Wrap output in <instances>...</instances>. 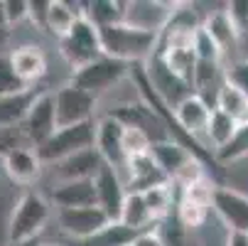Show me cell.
Here are the masks:
<instances>
[{
    "label": "cell",
    "mask_w": 248,
    "mask_h": 246,
    "mask_svg": "<svg viewBox=\"0 0 248 246\" xmlns=\"http://www.w3.org/2000/svg\"><path fill=\"white\" fill-rule=\"evenodd\" d=\"M103 54L121 59L125 64H148L160 45V32H150L128 22L101 27Z\"/></svg>",
    "instance_id": "obj_1"
},
{
    "label": "cell",
    "mask_w": 248,
    "mask_h": 246,
    "mask_svg": "<svg viewBox=\"0 0 248 246\" xmlns=\"http://www.w3.org/2000/svg\"><path fill=\"white\" fill-rule=\"evenodd\" d=\"M52 217L49 202L34 190H27L25 195H20V199L13 207V214L8 222V244H25L32 241L42 234V229L47 227Z\"/></svg>",
    "instance_id": "obj_2"
},
{
    "label": "cell",
    "mask_w": 248,
    "mask_h": 246,
    "mask_svg": "<svg viewBox=\"0 0 248 246\" xmlns=\"http://www.w3.org/2000/svg\"><path fill=\"white\" fill-rule=\"evenodd\" d=\"M59 52H62L64 62L72 66V72L101 59L103 57L101 30L89 17H79L77 25L72 27V32L59 40Z\"/></svg>",
    "instance_id": "obj_3"
},
{
    "label": "cell",
    "mask_w": 248,
    "mask_h": 246,
    "mask_svg": "<svg viewBox=\"0 0 248 246\" xmlns=\"http://www.w3.org/2000/svg\"><path fill=\"white\" fill-rule=\"evenodd\" d=\"M89 148H96V121L59 128L42 148H37V155L45 165H57Z\"/></svg>",
    "instance_id": "obj_4"
},
{
    "label": "cell",
    "mask_w": 248,
    "mask_h": 246,
    "mask_svg": "<svg viewBox=\"0 0 248 246\" xmlns=\"http://www.w3.org/2000/svg\"><path fill=\"white\" fill-rule=\"evenodd\" d=\"M133 74V64H125L121 59H113V57H101L81 69H77V72H72V84L98 96L103 91L113 89L116 84H121L125 77Z\"/></svg>",
    "instance_id": "obj_5"
},
{
    "label": "cell",
    "mask_w": 248,
    "mask_h": 246,
    "mask_svg": "<svg viewBox=\"0 0 248 246\" xmlns=\"http://www.w3.org/2000/svg\"><path fill=\"white\" fill-rule=\"evenodd\" d=\"M96 101L98 96L74 86L72 82L59 86L54 91V103H57V123L59 128L66 126H77V123H86L93 121V111H96Z\"/></svg>",
    "instance_id": "obj_6"
},
{
    "label": "cell",
    "mask_w": 248,
    "mask_h": 246,
    "mask_svg": "<svg viewBox=\"0 0 248 246\" xmlns=\"http://www.w3.org/2000/svg\"><path fill=\"white\" fill-rule=\"evenodd\" d=\"M22 131L30 140V146L37 150L42 148L47 140L59 131L57 123V103H54V91H42L37 101L32 103V109L22 123Z\"/></svg>",
    "instance_id": "obj_7"
},
{
    "label": "cell",
    "mask_w": 248,
    "mask_h": 246,
    "mask_svg": "<svg viewBox=\"0 0 248 246\" xmlns=\"http://www.w3.org/2000/svg\"><path fill=\"white\" fill-rule=\"evenodd\" d=\"M57 224L66 236H72L77 241H84V239H91V236L101 234L113 222L106 217V212L96 204V207H79V209H59Z\"/></svg>",
    "instance_id": "obj_8"
},
{
    "label": "cell",
    "mask_w": 248,
    "mask_h": 246,
    "mask_svg": "<svg viewBox=\"0 0 248 246\" xmlns=\"http://www.w3.org/2000/svg\"><path fill=\"white\" fill-rule=\"evenodd\" d=\"M211 209L229 227V231L248 234V195L233 187H226V185H217Z\"/></svg>",
    "instance_id": "obj_9"
},
{
    "label": "cell",
    "mask_w": 248,
    "mask_h": 246,
    "mask_svg": "<svg viewBox=\"0 0 248 246\" xmlns=\"http://www.w3.org/2000/svg\"><path fill=\"white\" fill-rule=\"evenodd\" d=\"M123 133H125V126L113 116H103L96 121V150L106 165H111L116 170H123L128 163L125 150H123Z\"/></svg>",
    "instance_id": "obj_10"
},
{
    "label": "cell",
    "mask_w": 248,
    "mask_h": 246,
    "mask_svg": "<svg viewBox=\"0 0 248 246\" xmlns=\"http://www.w3.org/2000/svg\"><path fill=\"white\" fill-rule=\"evenodd\" d=\"M96 182V195H98V207L106 212L111 222H121L123 214V204L128 197V187L121 180V172L111 165H103V170L98 172Z\"/></svg>",
    "instance_id": "obj_11"
},
{
    "label": "cell",
    "mask_w": 248,
    "mask_h": 246,
    "mask_svg": "<svg viewBox=\"0 0 248 246\" xmlns=\"http://www.w3.org/2000/svg\"><path fill=\"white\" fill-rule=\"evenodd\" d=\"M211 111H214V106H211L209 101H204L199 94H189L187 98H182L174 106V118H177V123H180V128L187 135L199 140L202 135H206Z\"/></svg>",
    "instance_id": "obj_12"
},
{
    "label": "cell",
    "mask_w": 248,
    "mask_h": 246,
    "mask_svg": "<svg viewBox=\"0 0 248 246\" xmlns=\"http://www.w3.org/2000/svg\"><path fill=\"white\" fill-rule=\"evenodd\" d=\"M103 158L98 155L96 148L81 150L72 158H66L54 165V178L59 182H74V180H96L98 172L103 170Z\"/></svg>",
    "instance_id": "obj_13"
},
{
    "label": "cell",
    "mask_w": 248,
    "mask_h": 246,
    "mask_svg": "<svg viewBox=\"0 0 248 246\" xmlns=\"http://www.w3.org/2000/svg\"><path fill=\"white\" fill-rule=\"evenodd\" d=\"M177 8V3H160V0H135L128 3V13H125V22L143 27L150 32H162V27L167 25L172 10Z\"/></svg>",
    "instance_id": "obj_14"
},
{
    "label": "cell",
    "mask_w": 248,
    "mask_h": 246,
    "mask_svg": "<svg viewBox=\"0 0 248 246\" xmlns=\"http://www.w3.org/2000/svg\"><path fill=\"white\" fill-rule=\"evenodd\" d=\"M125 170H128V180H125L128 192H148V190H153V187H157V185L170 182L167 175L160 170V165L155 163V158H153L150 153H148V155L128 158Z\"/></svg>",
    "instance_id": "obj_15"
},
{
    "label": "cell",
    "mask_w": 248,
    "mask_h": 246,
    "mask_svg": "<svg viewBox=\"0 0 248 246\" xmlns=\"http://www.w3.org/2000/svg\"><path fill=\"white\" fill-rule=\"evenodd\" d=\"M52 202L59 209H79V207H96V182L93 180H74V182H57L52 190Z\"/></svg>",
    "instance_id": "obj_16"
},
{
    "label": "cell",
    "mask_w": 248,
    "mask_h": 246,
    "mask_svg": "<svg viewBox=\"0 0 248 246\" xmlns=\"http://www.w3.org/2000/svg\"><path fill=\"white\" fill-rule=\"evenodd\" d=\"M42 160L37 155L34 148H22V150H15L13 155H8L3 160V167H5V175L15 182V185H32L40 180L42 175Z\"/></svg>",
    "instance_id": "obj_17"
},
{
    "label": "cell",
    "mask_w": 248,
    "mask_h": 246,
    "mask_svg": "<svg viewBox=\"0 0 248 246\" xmlns=\"http://www.w3.org/2000/svg\"><path fill=\"white\" fill-rule=\"evenodd\" d=\"M10 59H13L15 72L20 74V79L25 84H34L47 74V54L34 45H25V47L13 49Z\"/></svg>",
    "instance_id": "obj_18"
},
{
    "label": "cell",
    "mask_w": 248,
    "mask_h": 246,
    "mask_svg": "<svg viewBox=\"0 0 248 246\" xmlns=\"http://www.w3.org/2000/svg\"><path fill=\"white\" fill-rule=\"evenodd\" d=\"M84 3H66V0H52L49 3V13H47V25L45 32H49L52 37L62 40L66 37L72 27L77 25L79 17H84Z\"/></svg>",
    "instance_id": "obj_19"
},
{
    "label": "cell",
    "mask_w": 248,
    "mask_h": 246,
    "mask_svg": "<svg viewBox=\"0 0 248 246\" xmlns=\"http://www.w3.org/2000/svg\"><path fill=\"white\" fill-rule=\"evenodd\" d=\"M155 57L162 62V66L167 69L174 79L185 82L187 86L194 84V72H197V62H199V59H197V54H194L192 47L167 49V52H160V54H155ZM192 89H194V86H192Z\"/></svg>",
    "instance_id": "obj_20"
},
{
    "label": "cell",
    "mask_w": 248,
    "mask_h": 246,
    "mask_svg": "<svg viewBox=\"0 0 248 246\" xmlns=\"http://www.w3.org/2000/svg\"><path fill=\"white\" fill-rule=\"evenodd\" d=\"M40 94H34V89H27L22 94H10L0 96V128H15L22 126L32 103L37 101Z\"/></svg>",
    "instance_id": "obj_21"
},
{
    "label": "cell",
    "mask_w": 248,
    "mask_h": 246,
    "mask_svg": "<svg viewBox=\"0 0 248 246\" xmlns=\"http://www.w3.org/2000/svg\"><path fill=\"white\" fill-rule=\"evenodd\" d=\"M128 3H118V0H93V3H84V17H89L98 30L125 22Z\"/></svg>",
    "instance_id": "obj_22"
},
{
    "label": "cell",
    "mask_w": 248,
    "mask_h": 246,
    "mask_svg": "<svg viewBox=\"0 0 248 246\" xmlns=\"http://www.w3.org/2000/svg\"><path fill=\"white\" fill-rule=\"evenodd\" d=\"M202 27L211 34V37H214V42L224 49V54H226L229 49H233L236 42H238V32H236V27L231 25V17H229V13H226L224 8L209 13V15L204 17V25H202Z\"/></svg>",
    "instance_id": "obj_23"
},
{
    "label": "cell",
    "mask_w": 248,
    "mask_h": 246,
    "mask_svg": "<svg viewBox=\"0 0 248 246\" xmlns=\"http://www.w3.org/2000/svg\"><path fill=\"white\" fill-rule=\"evenodd\" d=\"M238 126H241L238 121H233V118L226 116L224 111L214 109V111H211V118H209V126H206V135H204V138L209 140V148L214 150V153L224 150L231 140H233Z\"/></svg>",
    "instance_id": "obj_24"
},
{
    "label": "cell",
    "mask_w": 248,
    "mask_h": 246,
    "mask_svg": "<svg viewBox=\"0 0 248 246\" xmlns=\"http://www.w3.org/2000/svg\"><path fill=\"white\" fill-rule=\"evenodd\" d=\"M153 222L155 219L145 204L143 192H128L125 204H123V214H121V224H125L128 229H133L138 234H143V231H150Z\"/></svg>",
    "instance_id": "obj_25"
},
{
    "label": "cell",
    "mask_w": 248,
    "mask_h": 246,
    "mask_svg": "<svg viewBox=\"0 0 248 246\" xmlns=\"http://www.w3.org/2000/svg\"><path fill=\"white\" fill-rule=\"evenodd\" d=\"M214 109L224 111L226 116H231V118L238 121V123H246V121H248V96H246L243 91H238L236 86H231V84L224 82V86H221L219 94H217Z\"/></svg>",
    "instance_id": "obj_26"
},
{
    "label": "cell",
    "mask_w": 248,
    "mask_h": 246,
    "mask_svg": "<svg viewBox=\"0 0 248 246\" xmlns=\"http://www.w3.org/2000/svg\"><path fill=\"white\" fill-rule=\"evenodd\" d=\"M174 187H177V185L165 182V185H157V187L143 192L145 204H148V209H150V214H153L155 222H160L162 217H167V214L172 212V207H174V195H177Z\"/></svg>",
    "instance_id": "obj_27"
},
{
    "label": "cell",
    "mask_w": 248,
    "mask_h": 246,
    "mask_svg": "<svg viewBox=\"0 0 248 246\" xmlns=\"http://www.w3.org/2000/svg\"><path fill=\"white\" fill-rule=\"evenodd\" d=\"M135 236H138V231L128 229V227L121 224V222H113V224L106 227L101 234H96V236H91V239H84V241H79V244H81V246H130Z\"/></svg>",
    "instance_id": "obj_28"
},
{
    "label": "cell",
    "mask_w": 248,
    "mask_h": 246,
    "mask_svg": "<svg viewBox=\"0 0 248 246\" xmlns=\"http://www.w3.org/2000/svg\"><path fill=\"white\" fill-rule=\"evenodd\" d=\"M30 84H25L20 79V74L15 72L10 54H0V96H10V94H22L27 91Z\"/></svg>",
    "instance_id": "obj_29"
},
{
    "label": "cell",
    "mask_w": 248,
    "mask_h": 246,
    "mask_svg": "<svg viewBox=\"0 0 248 246\" xmlns=\"http://www.w3.org/2000/svg\"><path fill=\"white\" fill-rule=\"evenodd\" d=\"M155 140L150 138L148 131L143 128H133V126H125V133H123V150H125V158H135V155H148L150 148H153Z\"/></svg>",
    "instance_id": "obj_30"
},
{
    "label": "cell",
    "mask_w": 248,
    "mask_h": 246,
    "mask_svg": "<svg viewBox=\"0 0 248 246\" xmlns=\"http://www.w3.org/2000/svg\"><path fill=\"white\" fill-rule=\"evenodd\" d=\"M192 49L197 54L199 62H211V64H221V57H224V49L214 42V37L204 30L199 27L197 34H194V42H192Z\"/></svg>",
    "instance_id": "obj_31"
},
{
    "label": "cell",
    "mask_w": 248,
    "mask_h": 246,
    "mask_svg": "<svg viewBox=\"0 0 248 246\" xmlns=\"http://www.w3.org/2000/svg\"><path fill=\"white\" fill-rule=\"evenodd\" d=\"M206 214H209V209L202 207V204H194V202H187V199L177 202V222H180V227L187 229V231L199 229L206 222Z\"/></svg>",
    "instance_id": "obj_32"
},
{
    "label": "cell",
    "mask_w": 248,
    "mask_h": 246,
    "mask_svg": "<svg viewBox=\"0 0 248 246\" xmlns=\"http://www.w3.org/2000/svg\"><path fill=\"white\" fill-rule=\"evenodd\" d=\"M246 155H248V121L238 126V131H236L231 143L224 150L217 153V160L219 163H231V160H241Z\"/></svg>",
    "instance_id": "obj_33"
},
{
    "label": "cell",
    "mask_w": 248,
    "mask_h": 246,
    "mask_svg": "<svg viewBox=\"0 0 248 246\" xmlns=\"http://www.w3.org/2000/svg\"><path fill=\"white\" fill-rule=\"evenodd\" d=\"M22 148H32L25 131H22V126L0 128V158L5 160L8 155H13L15 150H22Z\"/></svg>",
    "instance_id": "obj_34"
},
{
    "label": "cell",
    "mask_w": 248,
    "mask_h": 246,
    "mask_svg": "<svg viewBox=\"0 0 248 246\" xmlns=\"http://www.w3.org/2000/svg\"><path fill=\"white\" fill-rule=\"evenodd\" d=\"M224 82L248 96V59H238L224 69Z\"/></svg>",
    "instance_id": "obj_35"
},
{
    "label": "cell",
    "mask_w": 248,
    "mask_h": 246,
    "mask_svg": "<svg viewBox=\"0 0 248 246\" xmlns=\"http://www.w3.org/2000/svg\"><path fill=\"white\" fill-rule=\"evenodd\" d=\"M224 10L229 13L231 25L236 27L238 37H243L248 32V0H231V3L224 5Z\"/></svg>",
    "instance_id": "obj_36"
},
{
    "label": "cell",
    "mask_w": 248,
    "mask_h": 246,
    "mask_svg": "<svg viewBox=\"0 0 248 246\" xmlns=\"http://www.w3.org/2000/svg\"><path fill=\"white\" fill-rule=\"evenodd\" d=\"M5 10H8V25H17L30 17V0H5Z\"/></svg>",
    "instance_id": "obj_37"
},
{
    "label": "cell",
    "mask_w": 248,
    "mask_h": 246,
    "mask_svg": "<svg viewBox=\"0 0 248 246\" xmlns=\"http://www.w3.org/2000/svg\"><path fill=\"white\" fill-rule=\"evenodd\" d=\"M49 3H52V0H30V20H32V25H37L40 30H45V25H47Z\"/></svg>",
    "instance_id": "obj_38"
},
{
    "label": "cell",
    "mask_w": 248,
    "mask_h": 246,
    "mask_svg": "<svg viewBox=\"0 0 248 246\" xmlns=\"http://www.w3.org/2000/svg\"><path fill=\"white\" fill-rule=\"evenodd\" d=\"M130 246H167V241L162 239V234L160 231H143V234H138L135 239H133V244Z\"/></svg>",
    "instance_id": "obj_39"
},
{
    "label": "cell",
    "mask_w": 248,
    "mask_h": 246,
    "mask_svg": "<svg viewBox=\"0 0 248 246\" xmlns=\"http://www.w3.org/2000/svg\"><path fill=\"white\" fill-rule=\"evenodd\" d=\"M224 246H248V234L229 231V234H226V244H224Z\"/></svg>",
    "instance_id": "obj_40"
},
{
    "label": "cell",
    "mask_w": 248,
    "mask_h": 246,
    "mask_svg": "<svg viewBox=\"0 0 248 246\" xmlns=\"http://www.w3.org/2000/svg\"><path fill=\"white\" fill-rule=\"evenodd\" d=\"M10 45V25H0V54H5Z\"/></svg>",
    "instance_id": "obj_41"
},
{
    "label": "cell",
    "mask_w": 248,
    "mask_h": 246,
    "mask_svg": "<svg viewBox=\"0 0 248 246\" xmlns=\"http://www.w3.org/2000/svg\"><path fill=\"white\" fill-rule=\"evenodd\" d=\"M0 25H8V10H5V0H0Z\"/></svg>",
    "instance_id": "obj_42"
},
{
    "label": "cell",
    "mask_w": 248,
    "mask_h": 246,
    "mask_svg": "<svg viewBox=\"0 0 248 246\" xmlns=\"http://www.w3.org/2000/svg\"><path fill=\"white\" fill-rule=\"evenodd\" d=\"M15 246H42L40 239H32V241H25V244H15Z\"/></svg>",
    "instance_id": "obj_43"
},
{
    "label": "cell",
    "mask_w": 248,
    "mask_h": 246,
    "mask_svg": "<svg viewBox=\"0 0 248 246\" xmlns=\"http://www.w3.org/2000/svg\"><path fill=\"white\" fill-rule=\"evenodd\" d=\"M185 246H194V244H189V241H185Z\"/></svg>",
    "instance_id": "obj_44"
}]
</instances>
